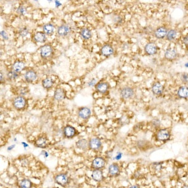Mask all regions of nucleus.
<instances>
[{
    "label": "nucleus",
    "instance_id": "nucleus-14",
    "mask_svg": "<svg viewBox=\"0 0 188 188\" xmlns=\"http://www.w3.org/2000/svg\"><path fill=\"white\" fill-rule=\"evenodd\" d=\"M78 114L82 119H88L91 116V110L88 107H82L79 109Z\"/></svg>",
    "mask_w": 188,
    "mask_h": 188
},
{
    "label": "nucleus",
    "instance_id": "nucleus-21",
    "mask_svg": "<svg viewBox=\"0 0 188 188\" xmlns=\"http://www.w3.org/2000/svg\"><path fill=\"white\" fill-rule=\"evenodd\" d=\"M34 40L35 42L38 43H44L47 40V37L45 33L43 32H37L34 35Z\"/></svg>",
    "mask_w": 188,
    "mask_h": 188
},
{
    "label": "nucleus",
    "instance_id": "nucleus-42",
    "mask_svg": "<svg viewBox=\"0 0 188 188\" xmlns=\"http://www.w3.org/2000/svg\"><path fill=\"white\" fill-rule=\"evenodd\" d=\"M2 79H3V77H2V73H1V81L2 82Z\"/></svg>",
    "mask_w": 188,
    "mask_h": 188
},
{
    "label": "nucleus",
    "instance_id": "nucleus-36",
    "mask_svg": "<svg viewBox=\"0 0 188 188\" xmlns=\"http://www.w3.org/2000/svg\"><path fill=\"white\" fill-rule=\"evenodd\" d=\"M1 35L3 37V38L4 40H8V36L7 35V33H6L4 31H1Z\"/></svg>",
    "mask_w": 188,
    "mask_h": 188
},
{
    "label": "nucleus",
    "instance_id": "nucleus-22",
    "mask_svg": "<svg viewBox=\"0 0 188 188\" xmlns=\"http://www.w3.org/2000/svg\"><path fill=\"white\" fill-rule=\"evenodd\" d=\"M96 89L101 94H105L109 89V85L105 82H100L97 85Z\"/></svg>",
    "mask_w": 188,
    "mask_h": 188
},
{
    "label": "nucleus",
    "instance_id": "nucleus-3",
    "mask_svg": "<svg viewBox=\"0 0 188 188\" xmlns=\"http://www.w3.org/2000/svg\"><path fill=\"white\" fill-rule=\"evenodd\" d=\"M159 50V47L153 42L147 43L144 47V51L147 55H154L157 54Z\"/></svg>",
    "mask_w": 188,
    "mask_h": 188
},
{
    "label": "nucleus",
    "instance_id": "nucleus-9",
    "mask_svg": "<svg viewBox=\"0 0 188 188\" xmlns=\"http://www.w3.org/2000/svg\"><path fill=\"white\" fill-rule=\"evenodd\" d=\"M64 134L65 137L67 138H72L77 134V130L71 125H67L64 129Z\"/></svg>",
    "mask_w": 188,
    "mask_h": 188
},
{
    "label": "nucleus",
    "instance_id": "nucleus-43",
    "mask_svg": "<svg viewBox=\"0 0 188 188\" xmlns=\"http://www.w3.org/2000/svg\"><path fill=\"white\" fill-rule=\"evenodd\" d=\"M185 66H186V67H188V63H187V64L185 65Z\"/></svg>",
    "mask_w": 188,
    "mask_h": 188
},
{
    "label": "nucleus",
    "instance_id": "nucleus-33",
    "mask_svg": "<svg viewBox=\"0 0 188 188\" xmlns=\"http://www.w3.org/2000/svg\"><path fill=\"white\" fill-rule=\"evenodd\" d=\"M181 79L182 82L184 83H188V73H184L181 75Z\"/></svg>",
    "mask_w": 188,
    "mask_h": 188
},
{
    "label": "nucleus",
    "instance_id": "nucleus-7",
    "mask_svg": "<svg viewBox=\"0 0 188 188\" xmlns=\"http://www.w3.org/2000/svg\"><path fill=\"white\" fill-rule=\"evenodd\" d=\"M89 147L92 150L99 151L100 149L102 147V142L100 140L97 138H92L89 142Z\"/></svg>",
    "mask_w": 188,
    "mask_h": 188
},
{
    "label": "nucleus",
    "instance_id": "nucleus-30",
    "mask_svg": "<svg viewBox=\"0 0 188 188\" xmlns=\"http://www.w3.org/2000/svg\"><path fill=\"white\" fill-rule=\"evenodd\" d=\"M80 35L83 39L89 40L92 37V33L87 28H83L80 31Z\"/></svg>",
    "mask_w": 188,
    "mask_h": 188
},
{
    "label": "nucleus",
    "instance_id": "nucleus-31",
    "mask_svg": "<svg viewBox=\"0 0 188 188\" xmlns=\"http://www.w3.org/2000/svg\"><path fill=\"white\" fill-rule=\"evenodd\" d=\"M8 77L10 80H15L19 77V75L15 71H11L8 73Z\"/></svg>",
    "mask_w": 188,
    "mask_h": 188
},
{
    "label": "nucleus",
    "instance_id": "nucleus-27",
    "mask_svg": "<svg viewBox=\"0 0 188 188\" xmlns=\"http://www.w3.org/2000/svg\"><path fill=\"white\" fill-rule=\"evenodd\" d=\"M176 37H177V31L175 30H173V29H171V30H169L168 31L167 36L166 38L167 39V40H168L169 42H172V41L174 40Z\"/></svg>",
    "mask_w": 188,
    "mask_h": 188
},
{
    "label": "nucleus",
    "instance_id": "nucleus-4",
    "mask_svg": "<svg viewBox=\"0 0 188 188\" xmlns=\"http://www.w3.org/2000/svg\"><path fill=\"white\" fill-rule=\"evenodd\" d=\"M26 105V100L23 96H18L14 99L13 106L15 109L18 110H21L24 109Z\"/></svg>",
    "mask_w": 188,
    "mask_h": 188
},
{
    "label": "nucleus",
    "instance_id": "nucleus-12",
    "mask_svg": "<svg viewBox=\"0 0 188 188\" xmlns=\"http://www.w3.org/2000/svg\"><path fill=\"white\" fill-rule=\"evenodd\" d=\"M134 95V90L130 87H125L121 92V95L124 99H128L132 97Z\"/></svg>",
    "mask_w": 188,
    "mask_h": 188
},
{
    "label": "nucleus",
    "instance_id": "nucleus-28",
    "mask_svg": "<svg viewBox=\"0 0 188 188\" xmlns=\"http://www.w3.org/2000/svg\"><path fill=\"white\" fill-rule=\"evenodd\" d=\"M53 85V80L50 78H46L42 81L43 87L46 89H49L50 88H52Z\"/></svg>",
    "mask_w": 188,
    "mask_h": 188
},
{
    "label": "nucleus",
    "instance_id": "nucleus-24",
    "mask_svg": "<svg viewBox=\"0 0 188 188\" xmlns=\"http://www.w3.org/2000/svg\"><path fill=\"white\" fill-rule=\"evenodd\" d=\"M25 67V65L23 62L21 61H16L14 63L13 68V70L15 72H19L23 70Z\"/></svg>",
    "mask_w": 188,
    "mask_h": 188
},
{
    "label": "nucleus",
    "instance_id": "nucleus-18",
    "mask_svg": "<svg viewBox=\"0 0 188 188\" xmlns=\"http://www.w3.org/2000/svg\"><path fill=\"white\" fill-rule=\"evenodd\" d=\"M101 54L105 56H109L113 53V48L110 45H105L100 50Z\"/></svg>",
    "mask_w": 188,
    "mask_h": 188
},
{
    "label": "nucleus",
    "instance_id": "nucleus-34",
    "mask_svg": "<svg viewBox=\"0 0 188 188\" xmlns=\"http://www.w3.org/2000/svg\"><path fill=\"white\" fill-rule=\"evenodd\" d=\"M17 13H18V14L21 15H25L26 13V9L24 7H22V6H21V7H20L18 10H17Z\"/></svg>",
    "mask_w": 188,
    "mask_h": 188
},
{
    "label": "nucleus",
    "instance_id": "nucleus-13",
    "mask_svg": "<svg viewBox=\"0 0 188 188\" xmlns=\"http://www.w3.org/2000/svg\"><path fill=\"white\" fill-rule=\"evenodd\" d=\"M52 53V48L50 45H45L40 49V55L42 58H47Z\"/></svg>",
    "mask_w": 188,
    "mask_h": 188
},
{
    "label": "nucleus",
    "instance_id": "nucleus-40",
    "mask_svg": "<svg viewBox=\"0 0 188 188\" xmlns=\"http://www.w3.org/2000/svg\"><path fill=\"white\" fill-rule=\"evenodd\" d=\"M181 188H188V184H185V185H183V186L181 187Z\"/></svg>",
    "mask_w": 188,
    "mask_h": 188
},
{
    "label": "nucleus",
    "instance_id": "nucleus-15",
    "mask_svg": "<svg viewBox=\"0 0 188 188\" xmlns=\"http://www.w3.org/2000/svg\"><path fill=\"white\" fill-rule=\"evenodd\" d=\"M37 78V73L33 70H30L26 72L25 74V78L26 80V81L28 82H33Z\"/></svg>",
    "mask_w": 188,
    "mask_h": 188
},
{
    "label": "nucleus",
    "instance_id": "nucleus-10",
    "mask_svg": "<svg viewBox=\"0 0 188 188\" xmlns=\"http://www.w3.org/2000/svg\"><path fill=\"white\" fill-rule=\"evenodd\" d=\"M121 173L120 167L116 163H113L110 164L109 167V174L111 176L116 177Z\"/></svg>",
    "mask_w": 188,
    "mask_h": 188
},
{
    "label": "nucleus",
    "instance_id": "nucleus-37",
    "mask_svg": "<svg viewBox=\"0 0 188 188\" xmlns=\"http://www.w3.org/2000/svg\"><path fill=\"white\" fill-rule=\"evenodd\" d=\"M95 83H96L95 79H93V80H92V81H90V82L89 83V86H90V87L94 86Z\"/></svg>",
    "mask_w": 188,
    "mask_h": 188
},
{
    "label": "nucleus",
    "instance_id": "nucleus-29",
    "mask_svg": "<svg viewBox=\"0 0 188 188\" xmlns=\"http://www.w3.org/2000/svg\"><path fill=\"white\" fill-rule=\"evenodd\" d=\"M19 186L20 188H31L32 183L30 179H25L20 182Z\"/></svg>",
    "mask_w": 188,
    "mask_h": 188
},
{
    "label": "nucleus",
    "instance_id": "nucleus-38",
    "mask_svg": "<svg viewBox=\"0 0 188 188\" xmlns=\"http://www.w3.org/2000/svg\"><path fill=\"white\" fill-rule=\"evenodd\" d=\"M122 153H121V152H119V153L117 154V156L116 157V159H117V160H119V159H121V158L122 157Z\"/></svg>",
    "mask_w": 188,
    "mask_h": 188
},
{
    "label": "nucleus",
    "instance_id": "nucleus-26",
    "mask_svg": "<svg viewBox=\"0 0 188 188\" xmlns=\"http://www.w3.org/2000/svg\"><path fill=\"white\" fill-rule=\"evenodd\" d=\"M44 33L48 35H52L54 32V26L51 23H48L45 25L43 27Z\"/></svg>",
    "mask_w": 188,
    "mask_h": 188
},
{
    "label": "nucleus",
    "instance_id": "nucleus-6",
    "mask_svg": "<svg viewBox=\"0 0 188 188\" xmlns=\"http://www.w3.org/2000/svg\"><path fill=\"white\" fill-rule=\"evenodd\" d=\"M178 57L177 50L173 48H168L164 53V58L168 61H173Z\"/></svg>",
    "mask_w": 188,
    "mask_h": 188
},
{
    "label": "nucleus",
    "instance_id": "nucleus-1",
    "mask_svg": "<svg viewBox=\"0 0 188 188\" xmlns=\"http://www.w3.org/2000/svg\"><path fill=\"white\" fill-rule=\"evenodd\" d=\"M170 136L171 134L168 129H160L157 131L156 139L159 141L166 142L170 139Z\"/></svg>",
    "mask_w": 188,
    "mask_h": 188
},
{
    "label": "nucleus",
    "instance_id": "nucleus-39",
    "mask_svg": "<svg viewBox=\"0 0 188 188\" xmlns=\"http://www.w3.org/2000/svg\"><path fill=\"white\" fill-rule=\"evenodd\" d=\"M129 188H140V186L138 184H135V185H132L130 187H129Z\"/></svg>",
    "mask_w": 188,
    "mask_h": 188
},
{
    "label": "nucleus",
    "instance_id": "nucleus-2",
    "mask_svg": "<svg viewBox=\"0 0 188 188\" xmlns=\"http://www.w3.org/2000/svg\"><path fill=\"white\" fill-rule=\"evenodd\" d=\"M55 182L62 187H65L69 183V178L66 174H59L55 177Z\"/></svg>",
    "mask_w": 188,
    "mask_h": 188
},
{
    "label": "nucleus",
    "instance_id": "nucleus-25",
    "mask_svg": "<svg viewBox=\"0 0 188 188\" xmlns=\"http://www.w3.org/2000/svg\"><path fill=\"white\" fill-rule=\"evenodd\" d=\"M77 147L80 149L86 150L89 146V142L85 139H80L77 142Z\"/></svg>",
    "mask_w": 188,
    "mask_h": 188
},
{
    "label": "nucleus",
    "instance_id": "nucleus-35",
    "mask_svg": "<svg viewBox=\"0 0 188 188\" xmlns=\"http://www.w3.org/2000/svg\"><path fill=\"white\" fill-rule=\"evenodd\" d=\"M183 43L186 48H188V35H186L183 38Z\"/></svg>",
    "mask_w": 188,
    "mask_h": 188
},
{
    "label": "nucleus",
    "instance_id": "nucleus-20",
    "mask_svg": "<svg viewBox=\"0 0 188 188\" xmlns=\"http://www.w3.org/2000/svg\"><path fill=\"white\" fill-rule=\"evenodd\" d=\"M177 94L178 96L181 99L188 98V87L181 86L178 90Z\"/></svg>",
    "mask_w": 188,
    "mask_h": 188
},
{
    "label": "nucleus",
    "instance_id": "nucleus-11",
    "mask_svg": "<svg viewBox=\"0 0 188 188\" xmlns=\"http://www.w3.org/2000/svg\"><path fill=\"white\" fill-rule=\"evenodd\" d=\"M152 92L156 95H157V96L161 95L164 92L163 85L159 82L154 83L152 87Z\"/></svg>",
    "mask_w": 188,
    "mask_h": 188
},
{
    "label": "nucleus",
    "instance_id": "nucleus-32",
    "mask_svg": "<svg viewBox=\"0 0 188 188\" xmlns=\"http://www.w3.org/2000/svg\"><path fill=\"white\" fill-rule=\"evenodd\" d=\"M28 33H29V31L26 28H22L20 30V35L23 37H26Z\"/></svg>",
    "mask_w": 188,
    "mask_h": 188
},
{
    "label": "nucleus",
    "instance_id": "nucleus-8",
    "mask_svg": "<svg viewBox=\"0 0 188 188\" xmlns=\"http://www.w3.org/2000/svg\"><path fill=\"white\" fill-rule=\"evenodd\" d=\"M105 161L104 158L97 157H95L92 163V167L94 169H100L105 167Z\"/></svg>",
    "mask_w": 188,
    "mask_h": 188
},
{
    "label": "nucleus",
    "instance_id": "nucleus-19",
    "mask_svg": "<svg viewBox=\"0 0 188 188\" xmlns=\"http://www.w3.org/2000/svg\"><path fill=\"white\" fill-rule=\"evenodd\" d=\"M92 178L97 182H100L104 179L103 173L100 169H94L92 172Z\"/></svg>",
    "mask_w": 188,
    "mask_h": 188
},
{
    "label": "nucleus",
    "instance_id": "nucleus-41",
    "mask_svg": "<svg viewBox=\"0 0 188 188\" xmlns=\"http://www.w3.org/2000/svg\"><path fill=\"white\" fill-rule=\"evenodd\" d=\"M15 146V145H13V146H11V147H10L8 148V151H10V150H11V149H13L12 147H14Z\"/></svg>",
    "mask_w": 188,
    "mask_h": 188
},
{
    "label": "nucleus",
    "instance_id": "nucleus-23",
    "mask_svg": "<svg viewBox=\"0 0 188 188\" xmlns=\"http://www.w3.org/2000/svg\"><path fill=\"white\" fill-rule=\"evenodd\" d=\"M48 141L45 138H40L35 142L36 146L40 148H45L48 146Z\"/></svg>",
    "mask_w": 188,
    "mask_h": 188
},
{
    "label": "nucleus",
    "instance_id": "nucleus-17",
    "mask_svg": "<svg viewBox=\"0 0 188 188\" xmlns=\"http://www.w3.org/2000/svg\"><path fill=\"white\" fill-rule=\"evenodd\" d=\"M70 32V28L67 25H61L57 30L58 35L60 37H66Z\"/></svg>",
    "mask_w": 188,
    "mask_h": 188
},
{
    "label": "nucleus",
    "instance_id": "nucleus-5",
    "mask_svg": "<svg viewBox=\"0 0 188 188\" xmlns=\"http://www.w3.org/2000/svg\"><path fill=\"white\" fill-rule=\"evenodd\" d=\"M168 30L166 27L165 26H160L157 28V29L154 31V35L155 37L159 40L164 39L167 36V34L168 32Z\"/></svg>",
    "mask_w": 188,
    "mask_h": 188
},
{
    "label": "nucleus",
    "instance_id": "nucleus-16",
    "mask_svg": "<svg viewBox=\"0 0 188 188\" xmlns=\"http://www.w3.org/2000/svg\"><path fill=\"white\" fill-rule=\"evenodd\" d=\"M66 97V92L64 89L59 88L56 89L54 93V98L55 100L60 101L64 100Z\"/></svg>",
    "mask_w": 188,
    "mask_h": 188
}]
</instances>
